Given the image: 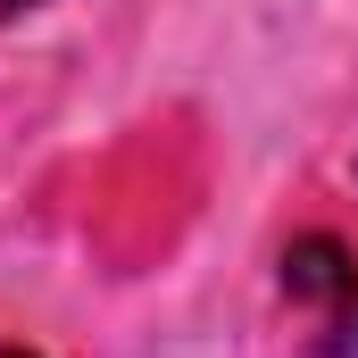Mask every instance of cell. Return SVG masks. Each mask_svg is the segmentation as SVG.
<instances>
[{
  "label": "cell",
  "mask_w": 358,
  "mask_h": 358,
  "mask_svg": "<svg viewBox=\"0 0 358 358\" xmlns=\"http://www.w3.org/2000/svg\"><path fill=\"white\" fill-rule=\"evenodd\" d=\"M34 8H50V0H0V25L8 17H34Z\"/></svg>",
  "instance_id": "obj_2"
},
{
  "label": "cell",
  "mask_w": 358,
  "mask_h": 358,
  "mask_svg": "<svg viewBox=\"0 0 358 358\" xmlns=\"http://www.w3.org/2000/svg\"><path fill=\"white\" fill-rule=\"evenodd\" d=\"M283 300L317 317V358H358V250L342 234H300L283 250Z\"/></svg>",
  "instance_id": "obj_1"
},
{
  "label": "cell",
  "mask_w": 358,
  "mask_h": 358,
  "mask_svg": "<svg viewBox=\"0 0 358 358\" xmlns=\"http://www.w3.org/2000/svg\"><path fill=\"white\" fill-rule=\"evenodd\" d=\"M0 358H34V350H25V342H0Z\"/></svg>",
  "instance_id": "obj_3"
}]
</instances>
